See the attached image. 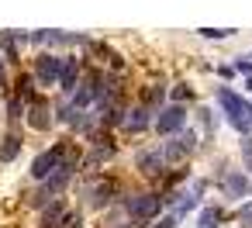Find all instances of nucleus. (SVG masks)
Here are the masks:
<instances>
[{
    "label": "nucleus",
    "mask_w": 252,
    "mask_h": 228,
    "mask_svg": "<svg viewBox=\"0 0 252 228\" xmlns=\"http://www.w3.org/2000/svg\"><path fill=\"white\" fill-rule=\"evenodd\" d=\"M162 194H128L125 197V214L135 221V225H152L162 211Z\"/></svg>",
    "instance_id": "1"
},
{
    "label": "nucleus",
    "mask_w": 252,
    "mask_h": 228,
    "mask_svg": "<svg viewBox=\"0 0 252 228\" xmlns=\"http://www.w3.org/2000/svg\"><path fill=\"white\" fill-rule=\"evenodd\" d=\"M218 104H221V111H224L228 125H231V128H238L245 138H252V121L245 118V100H242L238 94H231L228 87H218Z\"/></svg>",
    "instance_id": "2"
},
{
    "label": "nucleus",
    "mask_w": 252,
    "mask_h": 228,
    "mask_svg": "<svg viewBox=\"0 0 252 228\" xmlns=\"http://www.w3.org/2000/svg\"><path fill=\"white\" fill-rule=\"evenodd\" d=\"M156 131L162 138H173L180 131H187V107L183 104H166L159 114H156Z\"/></svg>",
    "instance_id": "3"
},
{
    "label": "nucleus",
    "mask_w": 252,
    "mask_h": 228,
    "mask_svg": "<svg viewBox=\"0 0 252 228\" xmlns=\"http://www.w3.org/2000/svg\"><path fill=\"white\" fill-rule=\"evenodd\" d=\"M193 149H197V131H180V135H173V138H166L159 145V152H162L166 163H183Z\"/></svg>",
    "instance_id": "4"
},
{
    "label": "nucleus",
    "mask_w": 252,
    "mask_h": 228,
    "mask_svg": "<svg viewBox=\"0 0 252 228\" xmlns=\"http://www.w3.org/2000/svg\"><path fill=\"white\" fill-rule=\"evenodd\" d=\"M114 194H118V183L111 176H97V180H87L83 183V197H87L90 207H107L114 200Z\"/></svg>",
    "instance_id": "5"
},
{
    "label": "nucleus",
    "mask_w": 252,
    "mask_h": 228,
    "mask_svg": "<svg viewBox=\"0 0 252 228\" xmlns=\"http://www.w3.org/2000/svg\"><path fill=\"white\" fill-rule=\"evenodd\" d=\"M63 63H66V56H52V52L38 56V59H35V80H38L42 87H56L59 76H63Z\"/></svg>",
    "instance_id": "6"
},
{
    "label": "nucleus",
    "mask_w": 252,
    "mask_h": 228,
    "mask_svg": "<svg viewBox=\"0 0 252 228\" xmlns=\"http://www.w3.org/2000/svg\"><path fill=\"white\" fill-rule=\"evenodd\" d=\"M149 125H152V107H149V104H135V107H128V111H125L121 128H125L128 135H142Z\"/></svg>",
    "instance_id": "7"
},
{
    "label": "nucleus",
    "mask_w": 252,
    "mask_h": 228,
    "mask_svg": "<svg viewBox=\"0 0 252 228\" xmlns=\"http://www.w3.org/2000/svg\"><path fill=\"white\" fill-rule=\"evenodd\" d=\"M221 190H224V197H249L252 176H249V173H238V169H228V173L221 176Z\"/></svg>",
    "instance_id": "8"
},
{
    "label": "nucleus",
    "mask_w": 252,
    "mask_h": 228,
    "mask_svg": "<svg viewBox=\"0 0 252 228\" xmlns=\"http://www.w3.org/2000/svg\"><path fill=\"white\" fill-rule=\"evenodd\" d=\"M135 166H138L145 176H159L169 163L162 159V152H159V149H142V152H138V159H135Z\"/></svg>",
    "instance_id": "9"
},
{
    "label": "nucleus",
    "mask_w": 252,
    "mask_h": 228,
    "mask_svg": "<svg viewBox=\"0 0 252 228\" xmlns=\"http://www.w3.org/2000/svg\"><path fill=\"white\" fill-rule=\"evenodd\" d=\"M76 87H80V59L66 56V63H63V76H59V90H63L66 97H73Z\"/></svg>",
    "instance_id": "10"
},
{
    "label": "nucleus",
    "mask_w": 252,
    "mask_h": 228,
    "mask_svg": "<svg viewBox=\"0 0 252 228\" xmlns=\"http://www.w3.org/2000/svg\"><path fill=\"white\" fill-rule=\"evenodd\" d=\"M25 118H28V125H32L35 131H45V128L52 125V118H49V104H45L42 97H35V100L28 104V114H25Z\"/></svg>",
    "instance_id": "11"
},
{
    "label": "nucleus",
    "mask_w": 252,
    "mask_h": 228,
    "mask_svg": "<svg viewBox=\"0 0 252 228\" xmlns=\"http://www.w3.org/2000/svg\"><path fill=\"white\" fill-rule=\"evenodd\" d=\"M14 97H21L25 104H32V100L38 97V94H35V76H32V73H21V76H18V87H14Z\"/></svg>",
    "instance_id": "12"
},
{
    "label": "nucleus",
    "mask_w": 252,
    "mask_h": 228,
    "mask_svg": "<svg viewBox=\"0 0 252 228\" xmlns=\"http://www.w3.org/2000/svg\"><path fill=\"white\" fill-rule=\"evenodd\" d=\"M18 152H21V135H4V142H0V163H11V159H18Z\"/></svg>",
    "instance_id": "13"
},
{
    "label": "nucleus",
    "mask_w": 252,
    "mask_h": 228,
    "mask_svg": "<svg viewBox=\"0 0 252 228\" xmlns=\"http://www.w3.org/2000/svg\"><path fill=\"white\" fill-rule=\"evenodd\" d=\"M218 221H221V211L218 207H204L200 218H197V228H221Z\"/></svg>",
    "instance_id": "14"
},
{
    "label": "nucleus",
    "mask_w": 252,
    "mask_h": 228,
    "mask_svg": "<svg viewBox=\"0 0 252 228\" xmlns=\"http://www.w3.org/2000/svg\"><path fill=\"white\" fill-rule=\"evenodd\" d=\"M25 114H28V104H25L21 97H11V100H7V118L18 121V118H25Z\"/></svg>",
    "instance_id": "15"
},
{
    "label": "nucleus",
    "mask_w": 252,
    "mask_h": 228,
    "mask_svg": "<svg viewBox=\"0 0 252 228\" xmlns=\"http://www.w3.org/2000/svg\"><path fill=\"white\" fill-rule=\"evenodd\" d=\"M235 73H242L245 80H249V90H252V59L245 56V59H235Z\"/></svg>",
    "instance_id": "16"
},
{
    "label": "nucleus",
    "mask_w": 252,
    "mask_h": 228,
    "mask_svg": "<svg viewBox=\"0 0 252 228\" xmlns=\"http://www.w3.org/2000/svg\"><path fill=\"white\" fill-rule=\"evenodd\" d=\"M200 35L204 38H231L235 28H200Z\"/></svg>",
    "instance_id": "17"
},
{
    "label": "nucleus",
    "mask_w": 252,
    "mask_h": 228,
    "mask_svg": "<svg viewBox=\"0 0 252 228\" xmlns=\"http://www.w3.org/2000/svg\"><path fill=\"white\" fill-rule=\"evenodd\" d=\"M169 97H173V104H183V100H190V87H187V83H176V87L169 90Z\"/></svg>",
    "instance_id": "18"
},
{
    "label": "nucleus",
    "mask_w": 252,
    "mask_h": 228,
    "mask_svg": "<svg viewBox=\"0 0 252 228\" xmlns=\"http://www.w3.org/2000/svg\"><path fill=\"white\" fill-rule=\"evenodd\" d=\"M235 218L242 221V228H252V200H249V204H242V207L235 211Z\"/></svg>",
    "instance_id": "19"
},
{
    "label": "nucleus",
    "mask_w": 252,
    "mask_h": 228,
    "mask_svg": "<svg viewBox=\"0 0 252 228\" xmlns=\"http://www.w3.org/2000/svg\"><path fill=\"white\" fill-rule=\"evenodd\" d=\"M242 159L249 166V176H252V138H242Z\"/></svg>",
    "instance_id": "20"
},
{
    "label": "nucleus",
    "mask_w": 252,
    "mask_h": 228,
    "mask_svg": "<svg viewBox=\"0 0 252 228\" xmlns=\"http://www.w3.org/2000/svg\"><path fill=\"white\" fill-rule=\"evenodd\" d=\"M63 228H83V214H66V221H63Z\"/></svg>",
    "instance_id": "21"
},
{
    "label": "nucleus",
    "mask_w": 252,
    "mask_h": 228,
    "mask_svg": "<svg viewBox=\"0 0 252 228\" xmlns=\"http://www.w3.org/2000/svg\"><path fill=\"white\" fill-rule=\"evenodd\" d=\"M176 221H180L176 214H166V218H162V221H156L152 228H176Z\"/></svg>",
    "instance_id": "22"
},
{
    "label": "nucleus",
    "mask_w": 252,
    "mask_h": 228,
    "mask_svg": "<svg viewBox=\"0 0 252 228\" xmlns=\"http://www.w3.org/2000/svg\"><path fill=\"white\" fill-rule=\"evenodd\" d=\"M7 83V76H4V63H0V87H4Z\"/></svg>",
    "instance_id": "23"
},
{
    "label": "nucleus",
    "mask_w": 252,
    "mask_h": 228,
    "mask_svg": "<svg viewBox=\"0 0 252 228\" xmlns=\"http://www.w3.org/2000/svg\"><path fill=\"white\" fill-rule=\"evenodd\" d=\"M249 59H252V52H249Z\"/></svg>",
    "instance_id": "24"
}]
</instances>
